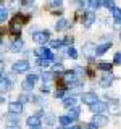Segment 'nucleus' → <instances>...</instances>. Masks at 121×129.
<instances>
[{"instance_id":"obj_1","label":"nucleus","mask_w":121,"mask_h":129,"mask_svg":"<svg viewBox=\"0 0 121 129\" xmlns=\"http://www.w3.org/2000/svg\"><path fill=\"white\" fill-rule=\"evenodd\" d=\"M32 39H34L37 44H40V45H45L48 40H50V34H48V31L34 32V34H32Z\"/></svg>"},{"instance_id":"obj_2","label":"nucleus","mask_w":121,"mask_h":129,"mask_svg":"<svg viewBox=\"0 0 121 129\" xmlns=\"http://www.w3.org/2000/svg\"><path fill=\"white\" fill-rule=\"evenodd\" d=\"M36 56H39V58H42V60H53V53H52V50L50 48H47V47H40L37 48V50L34 52Z\"/></svg>"},{"instance_id":"obj_3","label":"nucleus","mask_w":121,"mask_h":129,"mask_svg":"<svg viewBox=\"0 0 121 129\" xmlns=\"http://www.w3.org/2000/svg\"><path fill=\"white\" fill-rule=\"evenodd\" d=\"M81 100H82V103H86V105L90 107L92 103L99 102V97H97V94H94V92H86V94H82Z\"/></svg>"},{"instance_id":"obj_4","label":"nucleus","mask_w":121,"mask_h":129,"mask_svg":"<svg viewBox=\"0 0 121 129\" xmlns=\"http://www.w3.org/2000/svg\"><path fill=\"white\" fill-rule=\"evenodd\" d=\"M78 78H79V76H78V73H76L74 70H73V71H66V73L63 74V81L68 84V86L78 82Z\"/></svg>"},{"instance_id":"obj_5","label":"nucleus","mask_w":121,"mask_h":129,"mask_svg":"<svg viewBox=\"0 0 121 129\" xmlns=\"http://www.w3.org/2000/svg\"><path fill=\"white\" fill-rule=\"evenodd\" d=\"M29 66L31 64L26 61V60H19V61H16L13 64V71L15 73H26L27 70H29Z\"/></svg>"},{"instance_id":"obj_6","label":"nucleus","mask_w":121,"mask_h":129,"mask_svg":"<svg viewBox=\"0 0 121 129\" xmlns=\"http://www.w3.org/2000/svg\"><path fill=\"white\" fill-rule=\"evenodd\" d=\"M92 123L94 124H97V126H107L108 124V116H105L103 113H97V115L92 118Z\"/></svg>"},{"instance_id":"obj_7","label":"nucleus","mask_w":121,"mask_h":129,"mask_svg":"<svg viewBox=\"0 0 121 129\" xmlns=\"http://www.w3.org/2000/svg\"><path fill=\"white\" fill-rule=\"evenodd\" d=\"M10 32H11L13 36H19V34H21V21H19V16H16L15 21H11Z\"/></svg>"},{"instance_id":"obj_8","label":"nucleus","mask_w":121,"mask_h":129,"mask_svg":"<svg viewBox=\"0 0 121 129\" xmlns=\"http://www.w3.org/2000/svg\"><path fill=\"white\" fill-rule=\"evenodd\" d=\"M107 108H108V105L105 102H95V103L90 105V111L95 113V115H97V113H103Z\"/></svg>"},{"instance_id":"obj_9","label":"nucleus","mask_w":121,"mask_h":129,"mask_svg":"<svg viewBox=\"0 0 121 129\" xmlns=\"http://www.w3.org/2000/svg\"><path fill=\"white\" fill-rule=\"evenodd\" d=\"M82 48H84V53H86L87 58H92L94 55H97V47H95L92 42H87Z\"/></svg>"},{"instance_id":"obj_10","label":"nucleus","mask_w":121,"mask_h":129,"mask_svg":"<svg viewBox=\"0 0 121 129\" xmlns=\"http://www.w3.org/2000/svg\"><path fill=\"white\" fill-rule=\"evenodd\" d=\"M8 110H10V113H15V115H19V113L23 111V103L19 102H11L8 103Z\"/></svg>"},{"instance_id":"obj_11","label":"nucleus","mask_w":121,"mask_h":129,"mask_svg":"<svg viewBox=\"0 0 121 129\" xmlns=\"http://www.w3.org/2000/svg\"><path fill=\"white\" fill-rule=\"evenodd\" d=\"M113 79H115V76H113V74H103L102 78L99 79V84L102 87H110V84L113 82Z\"/></svg>"},{"instance_id":"obj_12","label":"nucleus","mask_w":121,"mask_h":129,"mask_svg":"<svg viewBox=\"0 0 121 129\" xmlns=\"http://www.w3.org/2000/svg\"><path fill=\"white\" fill-rule=\"evenodd\" d=\"M94 21H95V13H94V11H87V13H84V19H82L84 26H92Z\"/></svg>"},{"instance_id":"obj_13","label":"nucleus","mask_w":121,"mask_h":129,"mask_svg":"<svg viewBox=\"0 0 121 129\" xmlns=\"http://www.w3.org/2000/svg\"><path fill=\"white\" fill-rule=\"evenodd\" d=\"M23 40L21 39H15L13 42H11V45H10V52H13V53H18L19 50L23 48Z\"/></svg>"},{"instance_id":"obj_14","label":"nucleus","mask_w":121,"mask_h":129,"mask_svg":"<svg viewBox=\"0 0 121 129\" xmlns=\"http://www.w3.org/2000/svg\"><path fill=\"white\" fill-rule=\"evenodd\" d=\"M27 126L34 127V126H40V116L39 115H31L27 118Z\"/></svg>"},{"instance_id":"obj_15","label":"nucleus","mask_w":121,"mask_h":129,"mask_svg":"<svg viewBox=\"0 0 121 129\" xmlns=\"http://www.w3.org/2000/svg\"><path fill=\"white\" fill-rule=\"evenodd\" d=\"M7 126H19V118L15 116V113H10L7 116Z\"/></svg>"},{"instance_id":"obj_16","label":"nucleus","mask_w":121,"mask_h":129,"mask_svg":"<svg viewBox=\"0 0 121 129\" xmlns=\"http://www.w3.org/2000/svg\"><path fill=\"white\" fill-rule=\"evenodd\" d=\"M66 27H68V19H65V18H60L58 21H56V24H55L56 31H65Z\"/></svg>"},{"instance_id":"obj_17","label":"nucleus","mask_w":121,"mask_h":129,"mask_svg":"<svg viewBox=\"0 0 121 129\" xmlns=\"http://www.w3.org/2000/svg\"><path fill=\"white\" fill-rule=\"evenodd\" d=\"M63 107L65 108H73L76 107V97H68V99L63 100Z\"/></svg>"},{"instance_id":"obj_18","label":"nucleus","mask_w":121,"mask_h":129,"mask_svg":"<svg viewBox=\"0 0 121 129\" xmlns=\"http://www.w3.org/2000/svg\"><path fill=\"white\" fill-rule=\"evenodd\" d=\"M79 113H81V110H79L78 107H73V108H70V113H68V116H70L73 121H76V119L79 118Z\"/></svg>"},{"instance_id":"obj_19","label":"nucleus","mask_w":121,"mask_h":129,"mask_svg":"<svg viewBox=\"0 0 121 129\" xmlns=\"http://www.w3.org/2000/svg\"><path fill=\"white\" fill-rule=\"evenodd\" d=\"M111 15H113V19H115V23L116 24H121V10L119 8H113L111 10Z\"/></svg>"},{"instance_id":"obj_20","label":"nucleus","mask_w":121,"mask_h":129,"mask_svg":"<svg viewBox=\"0 0 121 129\" xmlns=\"http://www.w3.org/2000/svg\"><path fill=\"white\" fill-rule=\"evenodd\" d=\"M110 47H111V42H107V44L99 45V47H97V55H103L107 50H110Z\"/></svg>"},{"instance_id":"obj_21","label":"nucleus","mask_w":121,"mask_h":129,"mask_svg":"<svg viewBox=\"0 0 121 129\" xmlns=\"http://www.w3.org/2000/svg\"><path fill=\"white\" fill-rule=\"evenodd\" d=\"M7 18H8V10L2 5V8H0V21L5 23V21H7Z\"/></svg>"},{"instance_id":"obj_22","label":"nucleus","mask_w":121,"mask_h":129,"mask_svg":"<svg viewBox=\"0 0 121 129\" xmlns=\"http://www.w3.org/2000/svg\"><path fill=\"white\" fill-rule=\"evenodd\" d=\"M70 123H73V119H71L68 115H63V116H60V124H62V126H68Z\"/></svg>"},{"instance_id":"obj_23","label":"nucleus","mask_w":121,"mask_h":129,"mask_svg":"<svg viewBox=\"0 0 121 129\" xmlns=\"http://www.w3.org/2000/svg\"><path fill=\"white\" fill-rule=\"evenodd\" d=\"M68 56H70V58H73V60H76L78 58V50H76L74 47H68Z\"/></svg>"},{"instance_id":"obj_24","label":"nucleus","mask_w":121,"mask_h":129,"mask_svg":"<svg viewBox=\"0 0 121 129\" xmlns=\"http://www.w3.org/2000/svg\"><path fill=\"white\" fill-rule=\"evenodd\" d=\"M111 66H113V64H110V63H99V70H102V71H108V73H110L111 71Z\"/></svg>"},{"instance_id":"obj_25","label":"nucleus","mask_w":121,"mask_h":129,"mask_svg":"<svg viewBox=\"0 0 121 129\" xmlns=\"http://www.w3.org/2000/svg\"><path fill=\"white\" fill-rule=\"evenodd\" d=\"M103 2L105 0H90V7L94 8V10H97V8H100L103 5Z\"/></svg>"},{"instance_id":"obj_26","label":"nucleus","mask_w":121,"mask_h":129,"mask_svg":"<svg viewBox=\"0 0 121 129\" xmlns=\"http://www.w3.org/2000/svg\"><path fill=\"white\" fill-rule=\"evenodd\" d=\"M52 78H53V74L52 73H44L42 74V81H44V84H48L52 81Z\"/></svg>"},{"instance_id":"obj_27","label":"nucleus","mask_w":121,"mask_h":129,"mask_svg":"<svg viewBox=\"0 0 121 129\" xmlns=\"http://www.w3.org/2000/svg\"><path fill=\"white\" fill-rule=\"evenodd\" d=\"M32 87H34V84L29 82V81H24V82H23V90L29 92V90H32Z\"/></svg>"},{"instance_id":"obj_28","label":"nucleus","mask_w":121,"mask_h":129,"mask_svg":"<svg viewBox=\"0 0 121 129\" xmlns=\"http://www.w3.org/2000/svg\"><path fill=\"white\" fill-rule=\"evenodd\" d=\"M50 45H52V48H60L65 44H63V40H50Z\"/></svg>"},{"instance_id":"obj_29","label":"nucleus","mask_w":121,"mask_h":129,"mask_svg":"<svg viewBox=\"0 0 121 129\" xmlns=\"http://www.w3.org/2000/svg\"><path fill=\"white\" fill-rule=\"evenodd\" d=\"M108 108H110L113 113H116V111H118V102H116V100H111L110 105H108Z\"/></svg>"},{"instance_id":"obj_30","label":"nucleus","mask_w":121,"mask_h":129,"mask_svg":"<svg viewBox=\"0 0 121 129\" xmlns=\"http://www.w3.org/2000/svg\"><path fill=\"white\" fill-rule=\"evenodd\" d=\"M45 123H47V124H53V123H55V115H52V113L45 115Z\"/></svg>"},{"instance_id":"obj_31","label":"nucleus","mask_w":121,"mask_h":129,"mask_svg":"<svg viewBox=\"0 0 121 129\" xmlns=\"http://www.w3.org/2000/svg\"><path fill=\"white\" fill-rule=\"evenodd\" d=\"M37 79H39L37 74H27V78H26V81H29V82H32V84L37 82Z\"/></svg>"},{"instance_id":"obj_32","label":"nucleus","mask_w":121,"mask_h":129,"mask_svg":"<svg viewBox=\"0 0 121 129\" xmlns=\"http://www.w3.org/2000/svg\"><path fill=\"white\" fill-rule=\"evenodd\" d=\"M65 92H66V89H65V87H60L58 90L55 92V97H56V99H62V97L65 95Z\"/></svg>"},{"instance_id":"obj_33","label":"nucleus","mask_w":121,"mask_h":129,"mask_svg":"<svg viewBox=\"0 0 121 129\" xmlns=\"http://www.w3.org/2000/svg\"><path fill=\"white\" fill-rule=\"evenodd\" d=\"M52 71H53V73H63V66L60 63H56V64L52 66Z\"/></svg>"},{"instance_id":"obj_34","label":"nucleus","mask_w":121,"mask_h":129,"mask_svg":"<svg viewBox=\"0 0 121 129\" xmlns=\"http://www.w3.org/2000/svg\"><path fill=\"white\" fill-rule=\"evenodd\" d=\"M103 5L108 8V10H113V8H115V2H113V0H105L103 2Z\"/></svg>"},{"instance_id":"obj_35","label":"nucleus","mask_w":121,"mask_h":129,"mask_svg":"<svg viewBox=\"0 0 121 129\" xmlns=\"http://www.w3.org/2000/svg\"><path fill=\"white\" fill-rule=\"evenodd\" d=\"M113 61H115V64H121V52H118V53L115 55V60H113Z\"/></svg>"},{"instance_id":"obj_36","label":"nucleus","mask_w":121,"mask_h":129,"mask_svg":"<svg viewBox=\"0 0 121 129\" xmlns=\"http://www.w3.org/2000/svg\"><path fill=\"white\" fill-rule=\"evenodd\" d=\"M40 92H42V94H48V92H50V87H48V84H44L42 89H40Z\"/></svg>"},{"instance_id":"obj_37","label":"nucleus","mask_w":121,"mask_h":129,"mask_svg":"<svg viewBox=\"0 0 121 129\" xmlns=\"http://www.w3.org/2000/svg\"><path fill=\"white\" fill-rule=\"evenodd\" d=\"M73 40H74V39H71V37H66V39L63 40V44H65V45H73Z\"/></svg>"},{"instance_id":"obj_38","label":"nucleus","mask_w":121,"mask_h":129,"mask_svg":"<svg viewBox=\"0 0 121 129\" xmlns=\"http://www.w3.org/2000/svg\"><path fill=\"white\" fill-rule=\"evenodd\" d=\"M50 3L55 7H62V0H50Z\"/></svg>"},{"instance_id":"obj_39","label":"nucleus","mask_w":121,"mask_h":129,"mask_svg":"<svg viewBox=\"0 0 121 129\" xmlns=\"http://www.w3.org/2000/svg\"><path fill=\"white\" fill-rule=\"evenodd\" d=\"M74 71L78 73V76H82V74H84V68H81V66H78V68H76Z\"/></svg>"},{"instance_id":"obj_40","label":"nucleus","mask_w":121,"mask_h":129,"mask_svg":"<svg viewBox=\"0 0 121 129\" xmlns=\"http://www.w3.org/2000/svg\"><path fill=\"white\" fill-rule=\"evenodd\" d=\"M99 126H97V124H94V123H90V124H87V127L86 129H97Z\"/></svg>"},{"instance_id":"obj_41","label":"nucleus","mask_w":121,"mask_h":129,"mask_svg":"<svg viewBox=\"0 0 121 129\" xmlns=\"http://www.w3.org/2000/svg\"><path fill=\"white\" fill-rule=\"evenodd\" d=\"M34 0H23V5H31Z\"/></svg>"},{"instance_id":"obj_42","label":"nucleus","mask_w":121,"mask_h":129,"mask_svg":"<svg viewBox=\"0 0 121 129\" xmlns=\"http://www.w3.org/2000/svg\"><path fill=\"white\" fill-rule=\"evenodd\" d=\"M26 100H27V97H26V95H21V97H19V102H21V103H23V102H26Z\"/></svg>"},{"instance_id":"obj_43","label":"nucleus","mask_w":121,"mask_h":129,"mask_svg":"<svg viewBox=\"0 0 121 129\" xmlns=\"http://www.w3.org/2000/svg\"><path fill=\"white\" fill-rule=\"evenodd\" d=\"M7 129H19V126H7Z\"/></svg>"},{"instance_id":"obj_44","label":"nucleus","mask_w":121,"mask_h":129,"mask_svg":"<svg viewBox=\"0 0 121 129\" xmlns=\"http://www.w3.org/2000/svg\"><path fill=\"white\" fill-rule=\"evenodd\" d=\"M70 129H81V127H79V126H76V124H73V126H71Z\"/></svg>"},{"instance_id":"obj_45","label":"nucleus","mask_w":121,"mask_h":129,"mask_svg":"<svg viewBox=\"0 0 121 129\" xmlns=\"http://www.w3.org/2000/svg\"><path fill=\"white\" fill-rule=\"evenodd\" d=\"M56 129H70V127H66V126H60V127H56Z\"/></svg>"},{"instance_id":"obj_46","label":"nucleus","mask_w":121,"mask_h":129,"mask_svg":"<svg viewBox=\"0 0 121 129\" xmlns=\"http://www.w3.org/2000/svg\"><path fill=\"white\" fill-rule=\"evenodd\" d=\"M31 129H42L40 126H34V127H31Z\"/></svg>"}]
</instances>
